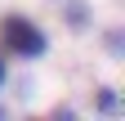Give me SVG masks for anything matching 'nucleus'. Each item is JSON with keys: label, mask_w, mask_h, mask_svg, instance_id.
<instances>
[{"label": "nucleus", "mask_w": 125, "mask_h": 121, "mask_svg": "<svg viewBox=\"0 0 125 121\" xmlns=\"http://www.w3.org/2000/svg\"><path fill=\"white\" fill-rule=\"evenodd\" d=\"M0 45L9 54H22V58H40L45 54V32L31 18H18V13H5L0 18Z\"/></svg>", "instance_id": "obj_1"}, {"label": "nucleus", "mask_w": 125, "mask_h": 121, "mask_svg": "<svg viewBox=\"0 0 125 121\" xmlns=\"http://www.w3.org/2000/svg\"><path fill=\"white\" fill-rule=\"evenodd\" d=\"M72 13H67V18H72V27H85V5H67Z\"/></svg>", "instance_id": "obj_2"}, {"label": "nucleus", "mask_w": 125, "mask_h": 121, "mask_svg": "<svg viewBox=\"0 0 125 121\" xmlns=\"http://www.w3.org/2000/svg\"><path fill=\"white\" fill-rule=\"evenodd\" d=\"M98 108H103V112H112V108H116V99H112V90H103V94H98Z\"/></svg>", "instance_id": "obj_3"}, {"label": "nucleus", "mask_w": 125, "mask_h": 121, "mask_svg": "<svg viewBox=\"0 0 125 121\" xmlns=\"http://www.w3.org/2000/svg\"><path fill=\"white\" fill-rule=\"evenodd\" d=\"M0 81H5V63H0Z\"/></svg>", "instance_id": "obj_4"}]
</instances>
